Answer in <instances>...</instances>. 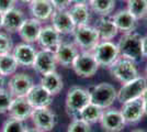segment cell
I'll return each instance as SVG.
<instances>
[{
	"label": "cell",
	"mask_w": 147,
	"mask_h": 132,
	"mask_svg": "<svg viewBox=\"0 0 147 132\" xmlns=\"http://www.w3.org/2000/svg\"><path fill=\"white\" fill-rule=\"evenodd\" d=\"M117 47L120 51V56L129 58L134 63H140L144 58L143 53V37L135 31L123 33Z\"/></svg>",
	"instance_id": "obj_1"
},
{
	"label": "cell",
	"mask_w": 147,
	"mask_h": 132,
	"mask_svg": "<svg viewBox=\"0 0 147 132\" xmlns=\"http://www.w3.org/2000/svg\"><path fill=\"white\" fill-rule=\"evenodd\" d=\"M90 104V96L88 89H85L79 86H73L69 88L66 100H65V109L69 117L78 118L80 111Z\"/></svg>",
	"instance_id": "obj_2"
},
{
	"label": "cell",
	"mask_w": 147,
	"mask_h": 132,
	"mask_svg": "<svg viewBox=\"0 0 147 132\" xmlns=\"http://www.w3.org/2000/svg\"><path fill=\"white\" fill-rule=\"evenodd\" d=\"M88 91L90 96V102L102 108L103 110L110 108L117 97V90L109 83H100L98 85H93L89 87Z\"/></svg>",
	"instance_id": "obj_3"
},
{
	"label": "cell",
	"mask_w": 147,
	"mask_h": 132,
	"mask_svg": "<svg viewBox=\"0 0 147 132\" xmlns=\"http://www.w3.org/2000/svg\"><path fill=\"white\" fill-rule=\"evenodd\" d=\"M73 37L74 43L80 52H92L100 42L97 30L89 24L76 26Z\"/></svg>",
	"instance_id": "obj_4"
},
{
	"label": "cell",
	"mask_w": 147,
	"mask_h": 132,
	"mask_svg": "<svg viewBox=\"0 0 147 132\" xmlns=\"http://www.w3.org/2000/svg\"><path fill=\"white\" fill-rule=\"evenodd\" d=\"M109 72L111 75L121 84L131 82L134 78L140 76L138 69L136 67V63L122 56L119 57L109 67Z\"/></svg>",
	"instance_id": "obj_5"
},
{
	"label": "cell",
	"mask_w": 147,
	"mask_h": 132,
	"mask_svg": "<svg viewBox=\"0 0 147 132\" xmlns=\"http://www.w3.org/2000/svg\"><path fill=\"white\" fill-rule=\"evenodd\" d=\"M147 89V79L146 77L138 76L133 81L122 84L121 88L117 90V100L121 104L127 101L134 100L137 98H141L143 94Z\"/></svg>",
	"instance_id": "obj_6"
},
{
	"label": "cell",
	"mask_w": 147,
	"mask_h": 132,
	"mask_svg": "<svg viewBox=\"0 0 147 132\" xmlns=\"http://www.w3.org/2000/svg\"><path fill=\"white\" fill-rule=\"evenodd\" d=\"M99 67L92 52H79L71 66L75 74L81 78H89L96 75Z\"/></svg>",
	"instance_id": "obj_7"
},
{
	"label": "cell",
	"mask_w": 147,
	"mask_h": 132,
	"mask_svg": "<svg viewBox=\"0 0 147 132\" xmlns=\"http://www.w3.org/2000/svg\"><path fill=\"white\" fill-rule=\"evenodd\" d=\"M92 54L97 60L99 66L109 68L120 57V51L117 44L113 43L112 41H100L93 49Z\"/></svg>",
	"instance_id": "obj_8"
},
{
	"label": "cell",
	"mask_w": 147,
	"mask_h": 132,
	"mask_svg": "<svg viewBox=\"0 0 147 132\" xmlns=\"http://www.w3.org/2000/svg\"><path fill=\"white\" fill-rule=\"evenodd\" d=\"M31 119L34 128L41 132L52 131L57 123V116L53 110L49 109V107L33 109Z\"/></svg>",
	"instance_id": "obj_9"
},
{
	"label": "cell",
	"mask_w": 147,
	"mask_h": 132,
	"mask_svg": "<svg viewBox=\"0 0 147 132\" xmlns=\"http://www.w3.org/2000/svg\"><path fill=\"white\" fill-rule=\"evenodd\" d=\"M99 123L104 132H122L126 125L121 111L112 108L104 109Z\"/></svg>",
	"instance_id": "obj_10"
},
{
	"label": "cell",
	"mask_w": 147,
	"mask_h": 132,
	"mask_svg": "<svg viewBox=\"0 0 147 132\" xmlns=\"http://www.w3.org/2000/svg\"><path fill=\"white\" fill-rule=\"evenodd\" d=\"M34 85L33 78L30 75L25 73H16L8 82V89L13 97H25Z\"/></svg>",
	"instance_id": "obj_11"
},
{
	"label": "cell",
	"mask_w": 147,
	"mask_h": 132,
	"mask_svg": "<svg viewBox=\"0 0 147 132\" xmlns=\"http://www.w3.org/2000/svg\"><path fill=\"white\" fill-rule=\"evenodd\" d=\"M120 111L122 113L123 119H124L126 125L138 123L143 119V117L145 116L142 97L122 104V108H121Z\"/></svg>",
	"instance_id": "obj_12"
},
{
	"label": "cell",
	"mask_w": 147,
	"mask_h": 132,
	"mask_svg": "<svg viewBox=\"0 0 147 132\" xmlns=\"http://www.w3.org/2000/svg\"><path fill=\"white\" fill-rule=\"evenodd\" d=\"M32 67L36 73L41 75H45L47 73L56 70L57 61H56L55 52L49 50L37 51Z\"/></svg>",
	"instance_id": "obj_13"
},
{
	"label": "cell",
	"mask_w": 147,
	"mask_h": 132,
	"mask_svg": "<svg viewBox=\"0 0 147 132\" xmlns=\"http://www.w3.org/2000/svg\"><path fill=\"white\" fill-rule=\"evenodd\" d=\"M51 22L52 26L58 31L61 35H67V34H73L76 25L74 23L70 14L68 12V9L65 10H54L52 16H51Z\"/></svg>",
	"instance_id": "obj_14"
},
{
	"label": "cell",
	"mask_w": 147,
	"mask_h": 132,
	"mask_svg": "<svg viewBox=\"0 0 147 132\" xmlns=\"http://www.w3.org/2000/svg\"><path fill=\"white\" fill-rule=\"evenodd\" d=\"M61 42V34L58 31H56L52 25L43 26L37 39V43L42 50H49L53 52H55Z\"/></svg>",
	"instance_id": "obj_15"
},
{
	"label": "cell",
	"mask_w": 147,
	"mask_h": 132,
	"mask_svg": "<svg viewBox=\"0 0 147 132\" xmlns=\"http://www.w3.org/2000/svg\"><path fill=\"white\" fill-rule=\"evenodd\" d=\"M37 50L30 43H19L13 46L12 54L19 66L32 67L36 56Z\"/></svg>",
	"instance_id": "obj_16"
},
{
	"label": "cell",
	"mask_w": 147,
	"mask_h": 132,
	"mask_svg": "<svg viewBox=\"0 0 147 132\" xmlns=\"http://www.w3.org/2000/svg\"><path fill=\"white\" fill-rule=\"evenodd\" d=\"M78 53H79V50L75 45V43L61 42V45L55 51L57 64L65 68H70L73 66L74 61L77 57Z\"/></svg>",
	"instance_id": "obj_17"
},
{
	"label": "cell",
	"mask_w": 147,
	"mask_h": 132,
	"mask_svg": "<svg viewBox=\"0 0 147 132\" xmlns=\"http://www.w3.org/2000/svg\"><path fill=\"white\" fill-rule=\"evenodd\" d=\"M25 98L33 109L49 107L53 102V96L46 89H44L40 84L34 85L31 88V90L25 96Z\"/></svg>",
	"instance_id": "obj_18"
},
{
	"label": "cell",
	"mask_w": 147,
	"mask_h": 132,
	"mask_svg": "<svg viewBox=\"0 0 147 132\" xmlns=\"http://www.w3.org/2000/svg\"><path fill=\"white\" fill-rule=\"evenodd\" d=\"M42 22L34 18H26L21 25L20 30L18 31L21 40L24 43L33 44L37 42V39L40 35V32L42 30Z\"/></svg>",
	"instance_id": "obj_19"
},
{
	"label": "cell",
	"mask_w": 147,
	"mask_h": 132,
	"mask_svg": "<svg viewBox=\"0 0 147 132\" xmlns=\"http://www.w3.org/2000/svg\"><path fill=\"white\" fill-rule=\"evenodd\" d=\"M32 112L33 108L25 97H14L7 113L10 118L25 121L26 119L31 118Z\"/></svg>",
	"instance_id": "obj_20"
},
{
	"label": "cell",
	"mask_w": 147,
	"mask_h": 132,
	"mask_svg": "<svg viewBox=\"0 0 147 132\" xmlns=\"http://www.w3.org/2000/svg\"><path fill=\"white\" fill-rule=\"evenodd\" d=\"M25 19H26V17L21 9L13 8L11 10L7 11L6 13H3L2 29L7 33H16L20 30V28L23 24Z\"/></svg>",
	"instance_id": "obj_21"
},
{
	"label": "cell",
	"mask_w": 147,
	"mask_h": 132,
	"mask_svg": "<svg viewBox=\"0 0 147 132\" xmlns=\"http://www.w3.org/2000/svg\"><path fill=\"white\" fill-rule=\"evenodd\" d=\"M93 26L98 32L100 41H111L112 39L117 37L119 32L111 16L99 17V19L96 21V24Z\"/></svg>",
	"instance_id": "obj_22"
},
{
	"label": "cell",
	"mask_w": 147,
	"mask_h": 132,
	"mask_svg": "<svg viewBox=\"0 0 147 132\" xmlns=\"http://www.w3.org/2000/svg\"><path fill=\"white\" fill-rule=\"evenodd\" d=\"M32 18L41 22L51 19V16L55 10L49 0H32L29 3Z\"/></svg>",
	"instance_id": "obj_23"
},
{
	"label": "cell",
	"mask_w": 147,
	"mask_h": 132,
	"mask_svg": "<svg viewBox=\"0 0 147 132\" xmlns=\"http://www.w3.org/2000/svg\"><path fill=\"white\" fill-rule=\"evenodd\" d=\"M111 17H112V20L117 28V30L123 33L135 31V29L137 26V20L135 19V17L127 9L120 10Z\"/></svg>",
	"instance_id": "obj_24"
},
{
	"label": "cell",
	"mask_w": 147,
	"mask_h": 132,
	"mask_svg": "<svg viewBox=\"0 0 147 132\" xmlns=\"http://www.w3.org/2000/svg\"><path fill=\"white\" fill-rule=\"evenodd\" d=\"M40 85L54 97L55 95H58L61 91V89L64 87V81L61 76L56 70H54L45 75H42Z\"/></svg>",
	"instance_id": "obj_25"
},
{
	"label": "cell",
	"mask_w": 147,
	"mask_h": 132,
	"mask_svg": "<svg viewBox=\"0 0 147 132\" xmlns=\"http://www.w3.org/2000/svg\"><path fill=\"white\" fill-rule=\"evenodd\" d=\"M90 11L91 10L89 5H84V3H73L68 8V12L76 26L89 24L91 16Z\"/></svg>",
	"instance_id": "obj_26"
},
{
	"label": "cell",
	"mask_w": 147,
	"mask_h": 132,
	"mask_svg": "<svg viewBox=\"0 0 147 132\" xmlns=\"http://www.w3.org/2000/svg\"><path fill=\"white\" fill-rule=\"evenodd\" d=\"M117 0H91L89 7L90 10L97 13L99 17H107L111 16L115 8Z\"/></svg>",
	"instance_id": "obj_27"
},
{
	"label": "cell",
	"mask_w": 147,
	"mask_h": 132,
	"mask_svg": "<svg viewBox=\"0 0 147 132\" xmlns=\"http://www.w3.org/2000/svg\"><path fill=\"white\" fill-rule=\"evenodd\" d=\"M102 112H103V109L102 108L98 107L97 105L90 102V104H88L86 107L80 111L78 118L88 122L89 125H93V123H97V122L100 121Z\"/></svg>",
	"instance_id": "obj_28"
},
{
	"label": "cell",
	"mask_w": 147,
	"mask_h": 132,
	"mask_svg": "<svg viewBox=\"0 0 147 132\" xmlns=\"http://www.w3.org/2000/svg\"><path fill=\"white\" fill-rule=\"evenodd\" d=\"M18 67L19 65L13 56L12 52L0 54V73L5 77L12 76L13 74H16Z\"/></svg>",
	"instance_id": "obj_29"
},
{
	"label": "cell",
	"mask_w": 147,
	"mask_h": 132,
	"mask_svg": "<svg viewBox=\"0 0 147 132\" xmlns=\"http://www.w3.org/2000/svg\"><path fill=\"white\" fill-rule=\"evenodd\" d=\"M126 2L127 10L137 21L147 18V0H127Z\"/></svg>",
	"instance_id": "obj_30"
},
{
	"label": "cell",
	"mask_w": 147,
	"mask_h": 132,
	"mask_svg": "<svg viewBox=\"0 0 147 132\" xmlns=\"http://www.w3.org/2000/svg\"><path fill=\"white\" fill-rule=\"evenodd\" d=\"M26 129L28 127L25 126L24 121L9 117V119H7L3 123L1 132H25Z\"/></svg>",
	"instance_id": "obj_31"
},
{
	"label": "cell",
	"mask_w": 147,
	"mask_h": 132,
	"mask_svg": "<svg viewBox=\"0 0 147 132\" xmlns=\"http://www.w3.org/2000/svg\"><path fill=\"white\" fill-rule=\"evenodd\" d=\"M12 94L9 91L8 88L1 87L0 88V113H7L10 105L13 100Z\"/></svg>",
	"instance_id": "obj_32"
},
{
	"label": "cell",
	"mask_w": 147,
	"mask_h": 132,
	"mask_svg": "<svg viewBox=\"0 0 147 132\" xmlns=\"http://www.w3.org/2000/svg\"><path fill=\"white\" fill-rule=\"evenodd\" d=\"M67 132H92L91 125L80 118H74L68 125Z\"/></svg>",
	"instance_id": "obj_33"
},
{
	"label": "cell",
	"mask_w": 147,
	"mask_h": 132,
	"mask_svg": "<svg viewBox=\"0 0 147 132\" xmlns=\"http://www.w3.org/2000/svg\"><path fill=\"white\" fill-rule=\"evenodd\" d=\"M13 50L12 39L7 32H0V54L11 53Z\"/></svg>",
	"instance_id": "obj_34"
},
{
	"label": "cell",
	"mask_w": 147,
	"mask_h": 132,
	"mask_svg": "<svg viewBox=\"0 0 147 132\" xmlns=\"http://www.w3.org/2000/svg\"><path fill=\"white\" fill-rule=\"evenodd\" d=\"M55 10H65L73 5V0H49Z\"/></svg>",
	"instance_id": "obj_35"
},
{
	"label": "cell",
	"mask_w": 147,
	"mask_h": 132,
	"mask_svg": "<svg viewBox=\"0 0 147 132\" xmlns=\"http://www.w3.org/2000/svg\"><path fill=\"white\" fill-rule=\"evenodd\" d=\"M17 0H0V12L6 13L7 11L16 8Z\"/></svg>",
	"instance_id": "obj_36"
},
{
	"label": "cell",
	"mask_w": 147,
	"mask_h": 132,
	"mask_svg": "<svg viewBox=\"0 0 147 132\" xmlns=\"http://www.w3.org/2000/svg\"><path fill=\"white\" fill-rule=\"evenodd\" d=\"M143 99V105H144V111H145V116H147V89L145 90V93L142 96Z\"/></svg>",
	"instance_id": "obj_37"
},
{
	"label": "cell",
	"mask_w": 147,
	"mask_h": 132,
	"mask_svg": "<svg viewBox=\"0 0 147 132\" xmlns=\"http://www.w3.org/2000/svg\"><path fill=\"white\" fill-rule=\"evenodd\" d=\"M143 53L144 57H147V35L143 37Z\"/></svg>",
	"instance_id": "obj_38"
},
{
	"label": "cell",
	"mask_w": 147,
	"mask_h": 132,
	"mask_svg": "<svg viewBox=\"0 0 147 132\" xmlns=\"http://www.w3.org/2000/svg\"><path fill=\"white\" fill-rule=\"evenodd\" d=\"M91 0H73V3H84V5H89Z\"/></svg>",
	"instance_id": "obj_39"
},
{
	"label": "cell",
	"mask_w": 147,
	"mask_h": 132,
	"mask_svg": "<svg viewBox=\"0 0 147 132\" xmlns=\"http://www.w3.org/2000/svg\"><path fill=\"white\" fill-rule=\"evenodd\" d=\"M5 78H6V77H5V76L0 73V88L3 87V84H5Z\"/></svg>",
	"instance_id": "obj_40"
},
{
	"label": "cell",
	"mask_w": 147,
	"mask_h": 132,
	"mask_svg": "<svg viewBox=\"0 0 147 132\" xmlns=\"http://www.w3.org/2000/svg\"><path fill=\"white\" fill-rule=\"evenodd\" d=\"M2 25H3V13L0 12V30L2 29Z\"/></svg>",
	"instance_id": "obj_41"
},
{
	"label": "cell",
	"mask_w": 147,
	"mask_h": 132,
	"mask_svg": "<svg viewBox=\"0 0 147 132\" xmlns=\"http://www.w3.org/2000/svg\"><path fill=\"white\" fill-rule=\"evenodd\" d=\"M25 132H41V131H38V130L35 129V128H28Z\"/></svg>",
	"instance_id": "obj_42"
},
{
	"label": "cell",
	"mask_w": 147,
	"mask_h": 132,
	"mask_svg": "<svg viewBox=\"0 0 147 132\" xmlns=\"http://www.w3.org/2000/svg\"><path fill=\"white\" fill-rule=\"evenodd\" d=\"M20 1H22V2H25V3H30L32 0H20Z\"/></svg>",
	"instance_id": "obj_43"
},
{
	"label": "cell",
	"mask_w": 147,
	"mask_h": 132,
	"mask_svg": "<svg viewBox=\"0 0 147 132\" xmlns=\"http://www.w3.org/2000/svg\"><path fill=\"white\" fill-rule=\"evenodd\" d=\"M132 132H145L144 130H141V129H137V130H134V131H132Z\"/></svg>",
	"instance_id": "obj_44"
},
{
	"label": "cell",
	"mask_w": 147,
	"mask_h": 132,
	"mask_svg": "<svg viewBox=\"0 0 147 132\" xmlns=\"http://www.w3.org/2000/svg\"><path fill=\"white\" fill-rule=\"evenodd\" d=\"M145 74H146V79H147V64H146V68H145Z\"/></svg>",
	"instance_id": "obj_45"
},
{
	"label": "cell",
	"mask_w": 147,
	"mask_h": 132,
	"mask_svg": "<svg viewBox=\"0 0 147 132\" xmlns=\"http://www.w3.org/2000/svg\"><path fill=\"white\" fill-rule=\"evenodd\" d=\"M122 1H127V0H122Z\"/></svg>",
	"instance_id": "obj_46"
},
{
	"label": "cell",
	"mask_w": 147,
	"mask_h": 132,
	"mask_svg": "<svg viewBox=\"0 0 147 132\" xmlns=\"http://www.w3.org/2000/svg\"><path fill=\"white\" fill-rule=\"evenodd\" d=\"M146 25H147V23H146Z\"/></svg>",
	"instance_id": "obj_47"
}]
</instances>
